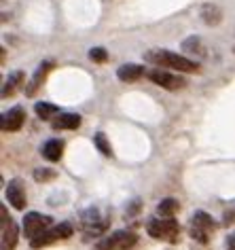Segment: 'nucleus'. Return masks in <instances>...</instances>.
<instances>
[{"mask_svg": "<svg viewBox=\"0 0 235 250\" xmlns=\"http://www.w3.org/2000/svg\"><path fill=\"white\" fill-rule=\"evenodd\" d=\"M148 64H155L157 68H165V70H176V72H199V64L180 53L168 51V49H153L144 55Z\"/></svg>", "mask_w": 235, "mask_h": 250, "instance_id": "nucleus-1", "label": "nucleus"}, {"mask_svg": "<svg viewBox=\"0 0 235 250\" xmlns=\"http://www.w3.org/2000/svg\"><path fill=\"white\" fill-rule=\"evenodd\" d=\"M108 225H110V216H108V212L102 208H89V210H85L81 216V229H83V233L89 237L102 235L104 231L108 229Z\"/></svg>", "mask_w": 235, "mask_h": 250, "instance_id": "nucleus-2", "label": "nucleus"}, {"mask_svg": "<svg viewBox=\"0 0 235 250\" xmlns=\"http://www.w3.org/2000/svg\"><path fill=\"white\" fill-rule=\"evenodd\" d=\"M148 235L155 237V240H161V242H176L178 233H180V227H178V221H174V216L170 218H153L146 225Z\"/></svg>", "mask_w": 235, "mask_h": 250, "instance_id": "nucleus-3", "label": "nucleus"}, {"mask_svg": "<svg viewBox=\"0 0 235 250\" xmlns=\"http://www.w3.org/2000/svg\"><path fill=\"white\" fill-rule=\"evenodd\" d=\"M216 221L212 216L208 214V212H195L193 218H191V237L197 240L199 244H208L210 242V235L216 231Z\"/></svg>", "mask_w": 235, "mask_h": 250, "instance_id": "nucleus-4", "label": "nucleus"}, {"mask_svg": "<svg viewBox=\"0 0 235 250\" xmlns=\"http://www.w3.org/2000/svg\"><path fill=\"white\" fill-rule=\"evenodd\" d=\"M136 242H138V235L134 231H115L96 242L94 250H129L136 246Z\"/></svg>", "mask_w": 235, "mask_h": 250, "instance_id": "nucleus-5", "label": "nucleus"}, {"mask_svg": "<svg viewBox=\"0 0 235 250\" xmlns=\"http://www.w3.org/2000/svg\"><path fill=\"white\" fill-rule=\"evenodd\" d=\"M146 77L153 81L155 85L163 87L168 91H178V89H184L187 87V79H182L180 74H176L174 70H161V68H155V70L146 72Z\"/></svg>", "mask_w": 235, "mask_h": 250, "instance_id": "nucleus-6", "label": "nucleus"}, {"mask_svg": "<svg viewBox=\"0 0 235 250\" xmlns=\"http://www.w3.org/2000/svg\"><path fill=\"white\" fill-rule=\"evenodd\" d=\"M72 233H74V227L70 223H59V225H55V227L47 229L45 233H40L39 237H34V240L30 242V246L32 248H45L53 242L68 240V237H72Z\"/></svg>", "mask_w": 235, "mask_h": 250, "instance_id": "nucleus-7", "label": "nucleus"}, {"mask_svg": "<svg viewBox=\"0 0 235 250\" xmlns=\"http://www.w3.org/2000/svg\"><path fill=\"white\" fill-rule=\"evenodd\" d=\"M0 216H2V223H0V250H15L17 246V225L15 221L9 216L7 208H0Z\"/></svg>", "mask_w": 235, "mask_h": 250, "instance_id": "nucleus-8", "label": "nucleus"}, {"mask_svg": "<svg viewBox=\"0 0 235 250\" xmlns=\"http://www.w3.org/2000/svg\"><path fill=\"white\" fill-rule=\"evenodd\" d=\"M47 229H51V216L40 214V212H28L23 216V235L28 237L30 242L34 237H39L40 233H45Z\"/></svg>", "mask_w": 235, "mask_h": 250, "instance_id": "nucleus-9", "label": "nucleus"}, {"mask_svg": "<svg viewBox=\"0 0 235 250\" xmlns=\"http://www.w3.org/2000/svg\"><path fill=\"white\" fill-rule=\"evenodd\" d=\"M26 123V110L21 106H13L2 115V132H20Z\"/></svg>", "mask_w": 235, "mask_h": 250, "instance_id": "nucleus-10", "label": "nucleus"}, {"mask_svg": "<svg viewBox=\"0 0 235 250\" xmlns=\"http://www.w3.org/2000/svg\"><path fill=\"white\" fill-rule=\"evenodd\" d=\"M7 199H9V204L13 206L15 210L26 208V189H23V183L20 178H13L7 185Z\"/></svg>", "mask_w": 235, "mask_h": 250, "instance_id": "nucleus-11", "label": "nucleus"}, {"mask_svg": "<svg viewBox=\"0 0 235 250\" xmlns=\"http://www.w3.org/2000/svg\"><path fill=\"white\" fill-rule=\"evenodd\" d=\"M53 62H42V64H39V68H36V72H34V77L30 79V83H28V87H26V93L28 96H34L36 93V89L42 85V81L47 79V74L53 70Z\"/></svg>", "mask_w": 235, "mask_h": 250, "instance_id": "nucleus-12", "label": "nucleus"}, {"mask_svg": "<svg viewBox=\"0 0 235 250\" xmlns=\"http://www.w3.org/2000/svg\"><path fill=\"white\" fill-rule=\"evenodd\" d=\"M144 66L140 64H123L119 70H117V79L123 81V83H134V81H140L144 77Z\"/></svg>", "mask_w": 235, "mask_h": 250, "instance_id": "nucleus-13", "label": "nucleus"}, {"mask_svg": "<svg viewBox=\"0 0 235 250\" xmlns=\"http://www.w3.org/2000/svg\"><path fill=\"white\" fill-rule=\"evenodd\" d=\"M81 117L74 115V112H59L58 117L51 121L53 129H77L81 127Z\"/></svg>", "mask_w": 235, "mask_h": 250, "instance_id": "nucleus-14", "label": "nucleus"}, {"mask_svg": "<svg viewBox=\"0 0 235 250\" xmlns=\"http://www.w3.org/2000/svg\"><path fill=\"white\" fill-rule=\"evenodd\" d=\"M199 17L203 20V23H208V26H218L222 21V11L218 4H212V2H206L199 11Z\"/></svg>", "mask_w": 235, "mask_h": 250, "instance_id": "nucleus-15", "label": "nucleus"}, {"mask_svg": "<svg viewBox=\"0 0 235 250\" xmlns=\"http://www.w3.org/2000/svg\"><path fill=\"white\" fill-rule=\"evenodd\" d=\"M61 153H64V142H61L59 138L47 140L45 146H42V157L49 159V161H59Z\"/></svg>", "mask_w": 235, "mask_h": 250, "instance_id": "nucleus-16", "label": "nucleus"}, {"mask_svg": "<svg viewBox=\"0 0 235 250\" xmlns=\"http://www.w3.org/2000/svg\"><path fill=\"white\" fill-rule=\"evenodd\" d=\"M23 83V72L21 70H15L9 74V79L4 81V87H2V98H9L20 89V85Z\"/></svg>", "mask_w": 235, "mask_h": 250, "instance_id": "nucleus-17", "label": "nucleus"}, {"mask_svg": "<svg viewBox=\"0 0 235 250\" xmlns=\"http://www.w3.org/2000/svg\"><path fill=\"white\" fill-rule=\"evenodd\" d=\"M36 115H39V119H42V121H51V119H55L59 115V108L55 104H49V102H36L34 106Z\"/></svg>", "mask_w": 235, "mask_h": 250, "instance_id": "nucleus-18", "label": "nucleus"}, {"mask_svg": "<svg viewBox=\"0 0 235 250\" xmlns=\"http://www.w3.org/2000/svg\"><path fill=\"white\" fill-rule=\"evenodd\" d=\"M178 210H180V204H178V199H174V197H168V199H163V202L157 206V212H159V216H165V218L174 216Z\"/></svg>", "mask_w": 235, "mask_h": 250, "instance_id": "nucleus-19", "label": "nucleus"}, {"mask_svg": "<svg viewBox=\"0 0 235 250\" xmlns=\"http://www.w3.org/2000/svg\"><path fill=\"white\" fill-rule=\"evenodd\" d=\"M94 145L100 148L102 155H106V157H113V148H110V145H108V140H106V136H104V134H96L94 136Z\"/></svg>", "mask_w": 235, "mask_h": 250, "instance_id": "nucleus-20", "label": "nucleus"}, {"mask_svg": "<svg viewBox=\"0 0 235 250\" xmlns=\"http://www.w3.org/2000/svg\"><path fill=\"white\" fill-rule=\"evenodd\" d=\"M55 176H58V172L51 170V167H39V170H34L36 183H47V180H53Z\"/></svg>", "mask_w": 235, "mask_h": 250, "instance_id": "nucleus-21", "label": "nucleus"}, {"mask_svg": "<svg viewBox=\"0 0 235 250\" xmlns=\"http://www.w3.org/2000/svg\"><path fill=\"white\" fill-rule=\"evenodd\" d=\"M89 60L98 62V64H104L108 60V51L104 47H94V49H89Z\"/></svg>", "mask_w": 235, "mask_h": 250, "instance_id": "nucleus-22", "label": "nucleus"}, {"mask_svg": "<svg viewBox=\"0 0 235 250\" xmlns=\"http://www.w3.org/2000/svg\"><path fill=\"white\" fill-rule=\"evenodd\" d=\"M182 49L184 51H189V53H201V41L199 39H195V36H191V39H187L182 42Z\"/></svg>", "mask_w": 235, "mask_h": 250, "instance_id": "nucleus-23", "label": "nucleus"}, {"mask_svg": "<svg viewBox=\"0 0 235 250\" xmlns=\"http://www.w3.org/2000/svg\"><path fill=\"white\" fill-rule=\"evenodd\" d=\"M222 221H225V225H235V208L227 210L225 214H222Z\"/></svg>", "mask_w": 235, "mask_h": 250, "instance_id": "nucleus-24", "label": "nucleus"}, {"mask_svg": "<svg viewBox=\"0 0 235 250\" xmlns=\"http://www.w3.org/2000/svg\"><path fill=\"white\" fill-rule=\"evenodd\" d=\"M225 246H227V250H235V233H229Z\"/></svg>", "mask_w": 235, "mask_h": 250, "instance_id": "nucleus-25", "label": "nucleus"}]
</instances>
